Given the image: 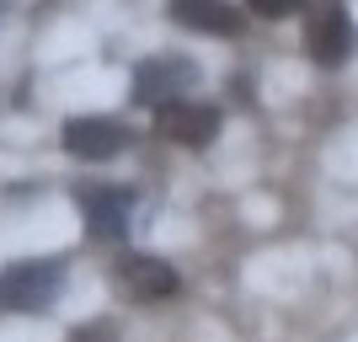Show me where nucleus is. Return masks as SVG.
<instances>
[{
  "mask_svg": "<svg viewBox=\"0 0 358 342\" xmlns=\"http://www.w3.org/2000/svg\"><path fill=\"white\" fill-rule=\"evenodd\" d=\"M113 278H118V289L134 299V305H155V299L177 294V283H182L171 262H161V257H150V252H123Z\"/></svg>",
  "mask_w": 358,
  "mask_h": 342,
  "instance_id": "6",
  "label": "nucleus"
},
{
  "mask_svg": "<svg viewBox=\"0 0 358 342\" xmlns=\"http://www.w3.org/2000/svg\"><path fill=\"white\" fill-rule=\"evenodd\" d=\"M305 48H310V59L321 64V70H337V64L353 59L358 27H353V16H348L343 0H321V6L305 11Z\"/></svg>",
  "mask_w": 358,
  "mask_h": 342,
  "instance_id": "2",
  "label": "nucleus"
},
{
  "mask_svg": "<svg viewBox=\"0 0 358 342\" xmlns=\"http://www.w3.org/2000/svg\"><path fill=\"white\" fill-rule=\"evenodd\" d=\"M75 208H80L91 241H123L129 236V214H134V193L113 187V182H80L75 187Z\"/></svg>",
  "mask_w": 358,
  "mask_h": 342,
  "instance_id": "4",
  "label": "nucleus"
},
{
  "mask_svg": "<svg viewBox=\"0 0 358 342\" xmlns=\"http://www.w3.org/2000/svg\"><path fill=\"white\" fill-rule=\"evenodd\" d=\"M64 289L59 262H11L0 273V315H38Z\"/></svg>",
  "mask_w": 358,
  "mask_h": 342,
  "instance_id": "1",
  "label": "nucleus"
},
{
  "mask_svg": "<svg viewBox=\"0 0 358 342\" xmlns=\"http://www.w3.org/2000/svg\"><path fill=\"white\" fill-rule=\"evenodd\" d=\"M155 134L171 139V145H187V150H203L214 145V134H220V107L209 102H171V107H155Z\"/></svg>",
  "mask_w": 358,
  "mask_h": 342,
  "instance_id": "7",
  "label": "nucleus"
},
{
  "mask_svg": "<svg viewBox=\"0 0 358 342\" xmlns=\"http://www.w3.org/2000/svg\"><path fill=\"white\" fill-rule=\"evenodd\" d=\"M118 332H113V321H86V327H75L70 342H113Z\"/></svg>",
  "mask_w": 358,
  "mask_h": 342,
  "instance_id": "10",
  "label": "nucleus"
},
{
  "mask_svg": "<svg viewBox=\"0 0 358 342\" xmlns=\"http://www.w3.org/2000/svg\"><path fill=\"white\" fill-rule=\"evenodd\" d=\"M246 11H252V16H268V22H278V16L305 11V0H246Z\"/></svg>",
  "mask_w": 358,
  "mask_h": 342,
  "instance_id": "9",
  "label": "nucleus"
},
{
  "mask_svg": "<svg viewBox=\"0 0 358 342\" xmlns=\"http://www.w3.org/2000/svg\"><path fill=\"white\" fill-rule=\"evenodd\" d=\"M166 11L177 27L209 32V38H241V27H246V11L230 0H166Z\"/></svg>",
  "mask_w": 358,
  "mask_h": 342,
  "instance_id": "8",
  "label": "nucleus"
},
{
  "mask_svg": "<svg viewBox=\"0 0 358 342\" xmlns=\"http://www.w3.org/2000/svg\"><path fill=\"white\" fill-rule=\"evenodd\" d=\"M193 86H198L193 59L161 54V59L134 64V102H145V107H171V102H182V91H193Z\"/></svg>",
  "mask_w": 358,
  "mask_h": 342,
  "instance_id": "5",
  "label": "nucleus"
},
{
  "mask_svg": "<svg viewBox=\"0 0 358 342\" xmlns=\"http://www.w3.org/2000/svg\"><path fill=\"white\" fill-rule=\"evenodd\" d=\"M64 150H70L75 161L86 166H102V161H118L123 150L134 145V134H129V123L123 118H107V113H86V118H70L59 129Z\"/></svg>",
  "mask_w": 358,
  "mask_h": 342,
  "instance_id": "3",
  "label": "nucleus"
}]
</instances>
